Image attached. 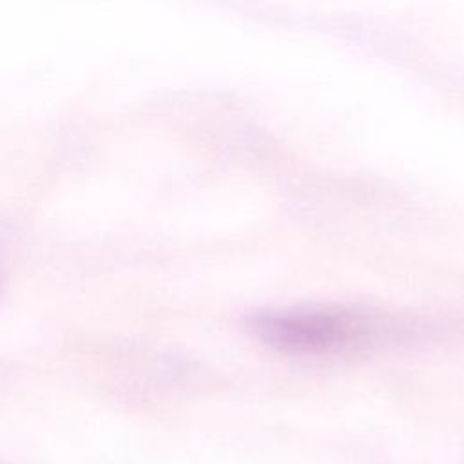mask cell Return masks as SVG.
<instances>
[{"mask_svg":"<svg viewBox=\"0 0 464 464\" xmlns=\"http://www.w3.org/2000/svg\"><path fill=\"white\" fill-rule=\"evenodd\" d=\"M254 326L268 343L290 350H324L361 335L359 319L332 312H288L257 317Z\"/></svg>","mask_w":464,"mask_h":464,"instance_id":"6da1fadb","label":"cell"}]
</instances>
